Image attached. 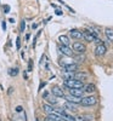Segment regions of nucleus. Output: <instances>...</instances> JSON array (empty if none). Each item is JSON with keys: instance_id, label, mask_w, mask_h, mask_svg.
<instances>
[{"instance_id": "393cba45", "label": "nucleus", "mask_w": 113, "mask_h": 121, "mask_svg": "<svg viewBox=\"0 0 113 121\" xmlns=\"http://www.w3.org/2000/svg\"><path fill=\"white\" fill-rule=\"evenodd\" d=\"M74 121H85V120L83 119V116H81V115H78V116L74 117Z\"/></svg>"}, {"instance_id": "412c9836", "label": "nucleus", "mask_w": 113, "mask_h": 121, "mask_svg": "<svg viewBox=\"0 0 113 121\" xmlns=\"http://www.w3.org/2000/svg\"><path fill=\"white\" fill-rule=\"evenodd\" d=\"M81 116H83V119H84L85 121H92V120H94V116H92V114H83Z\"/></svg>"}, {"instance_id": "6e6552de", "label": "nucleus", "mask_w": 113, "mask_h": 121, "mask_svg": "<svg viewBox=\"0 0 113 121\" xmlns=\"http://www.w3.org/2000/svg\"><path fill=\"white\" fill-rule=\"evenodd\" d=\"M63 70H66V72H78V63H69V64H63Z\"/></svg>"}, {"instance_id": "2f4dec72", "label": "nucleus", "mask_w": 113, "mask_h": 121, "mask_svg": "<svg viewBox=\"0 0 113 121\" xmlns=\"http://www.w3.org/2000/svg\"><path fill=\"white\" fill-rule=\"evenodd\" d=\"M37 27H38V24H37V23H34V24L32 26V28H33V29H37Z\"/></svg>"}, {"instance_id": "4be33fe9", "label": "nucleus", "mask_w": 113, "mask_h": 121, "mask_svg": "<svg viewBox=\"0 0 113 121\" xmlns=\"http://www.w3.org/2000/svg\"><path fill=\"white\" fill-rule=\"evenodd\" d=\"M26 30V22H24V19H22L21 21V24H19V32L23 33Z\"/></svg>"}, {"instance_id": "cd10ccee", "label": "nucleus", "mask_w": 113, "mask_h": 121, "mask_svg": "<svg viewBox=\"0 0 113 121\" xmlns=\"http://www.w3.org/2000/svg\"><path fill=\"white\" fill-rule=\"evenodd\" d=\"M22 110H23L22 107H17V108H16V112H17V113H18V112H22Z\"/></svg>"}, {"instance_id": "b1692460", "label": "nucleus", "mask_w": 113, "mask_h": 121, "mask_svg": "<svg viewBox=\"0 0 113 121\" xmlns=\"http://www.w3.org/2000/svg\"><path fill=\"white\" fill-rule=\"evenodd\" d=\"M16 48L17 50L21 48V38L19 36H17V39H16Z\"/></svg>"}, {"instance_id": "2eb2a0df", "label": "nucleus", "mask_w": 113, "mask_h": 121, "mask_svg": "<svg viewBox=\"0 0 113 121\" xmlns=\"http://www.w3.org/2000/svg\"><path fill=\"white\" fill-rule=\"evenodd\" d=\"M43 109H44V112L46 114H51V113H54V110H55V108L51 105L50 103H44L43 104Z\"/></svg>"}, {"instance_id": "6ab92c4d", "label": "nucleus", "mask_w": 113, "mask_h": 121, "mask_svg": "<svg viewBox=\"0 0 113 121\" xmlns=\"http://www.w3.org/2000/svg\"><path fill=\"white\" fill-rule=\"evenodd\" d=\"M18 74V68H10L9 69V75L10 76H16Z\"/></svg>"}, {"instance_id": "aec40b11", "label": "nucleus", "mask_w": 113, "mask_h": 121, "mask_svg": "<svg viewBox=\"0 0 113 121\" xmlns=\"http://www.w3.org/2000/svg\"><path fill=\"white\" fill-rule=\"evenodd\" d=\"M86 30H88V32H89V33H90L91 35H94L95 38H99V32H97V30H95L94 28H91V27H89V28H88Z\"/></svg>"}, {"instance_id": "c756f323", "label": "nucleus", "mask_w": 113, "mask_h": 121, "mask_svg": "<svg viewBox=\"0 0 113 121\" xmlns=\"http://www.w3.org/2000/svg\"><path fill=\"white\" fill-rule=\"evenodd\" d=\"M29 38H30V34H29V33H27V34H26V40H27V41L29 40Z\"/></svg>"}, {"instance_id": "f704fd0d", "label": "nucleus", "mask_w": 113, "mask_h": 121, "mask_svg": "<svg viewBox=\"0 0 113 121\" xmlns=\"http://www.w3.org/2000/svg\"><path fill=\"white\" fill-rule=\"evenodd\" d=\"M35 121H38V120H35Z\"/></svg>"}, {"instance_id": "5701e85b", "label": "nucleus", "mask_w": 113, "mask_h": 121, "mask_svg": "<svg viewBox=\"0 0 113 121\" xmlns=\"http://www.w3.org/2000/svg\"><path fill=\"white\" fill-rule=\"evenodd\" d=\"M77 60H79V62H83V60L85 59V57L83 56V53H77V56L74 57Z\"/></svg>"}, {"instance_id": "f257e3e1", "label": "nucleus", "mask_w": 113, "mask_h": 121, "mask_svg": "<svg viewBox=\"0 0 113 121\" xmlns=\"http://www.w3.org/2000/svg\"><path fill=\"white\" fill-rule=\"evenodd\" d=\"M63 85H65V87H67V88H83L84 87V84H83V81H79V80H77V79H67V80H65V82H63Z\"/></svg>"}, {"instance_id": "473e14b6", "label": "nucleus", "mask_w": 113, "mask_h": 121, "mask_svg": "<svg viewBox=\"0 0 113 121\" xmlns=\"http://www.w3.org/2000/svg\"><path fill=\"white\" fill-rule=\"evenodd\" d=\"M56 121H67V120H65L63 117H60V119H58V120H56Z\"/></svg>"}, {"instance_id": "f3484780", "label": "nucleus", "mask_w": 113, "mask_h": 121, "mask_svg": "<svg viewBox=\"0 0 113 121\" xmlns=\"http://www.w3.org/2000/svg\"><path fill=\"white\" fill-rule=\"evenodd\" d=\"M105 34H106V38L109 40V41L113 43V29L112 28H106L105 29Z\"/></svg>"}, {"instance_id": "a878e982", "label": "nucleus", "mask_w": 113, "mask_h": 121, "mask_svg": "<svg viewBox=\"0 0 113 121\" xmlns=\"http://www.w3.org/2000/svg\"><path fill=\"white\" fill-rule=\"evenodd\" d=\"M4 12L5 13H9L10 12V6L9 5H4Z\"/></svg>"}, {"instance_id": "1a4fd4ad", "label": "nucleus", "mask_w": 113, "mask_h": 121, "mask_svg": "<svg viewBox=\"0 0 113 121\" xmlns=\"http://www.w3.org/2000/svg\"><path fill=\"white\" fill-rule=\"evenodd\" d=\"M83 92L84 90L83 88H69V93L72 96H75V97H83Z\"/></svg>"}, {"instance_id": "dca6fc26", "label": "nucleus", "mask_w": 113, "mask_h": 121, "mask_svg": "<svg viewBox=\"0 0 113 121\" xmlns=\"http://www.w3.org/2000/svg\"><path fill=\"white\" fill-rule=\"evenodd\" d=\"M65 109H68V110H71V112H77V110H78L77 104L71 103V102H66V104H65Z\"/></svg>"}, {"instance_id": "f8f14e48", "label": "nucleus", "mask_w": 113, "mask_h": 121, "mask_svg": "<svg viewBox=\"0 0 113 121\" xmlns=\"http://www.w3.org/2000/svg\"><path fill=\"white\" fill-rule=\"evenodd\" d=\"M88 78V74L84 73V72H77L74 73V79L79 80V81H83V80H85Z\"/></svg>"}, {"instance_id": "9b49d317", "label": "nucleus", "mask_w": 113, "mask_h": 121, "mask_svg": "<svg viewBox=\"0 0 113 121\" xmlns=\"http://www.w3.org/2000/svg\"><path fill=\"white\" fill-rule=\"evenodd\" d=\"M83 39L86 40L88 43H94L96 38H95L94 35H91V34L88 32V30H85V32H83Z\"/></svg>"}, {"instance_id": "4468645a", "label": "nucleus", "mask_w": 113, "mask_h": 121, "mask_svg": "<svg viewBox=\"0 0 113 121\" xmlns=\"http://www.w3.org/2000/svg\"><path fill=\"white\" fill-rule=\"evenodd\" d=\"M84 91L86 93H92V92H95V91H96V86L94 84H86L84 86Z\"/></svg>"}, {"instance_id": "a211bd4d", "label": "nucleus", "mask_w": 113, "mask_h": 121, "mask_svg": "<svg viewBox=\"0 0 113 121\" xmlns=\"http://www.w3.org/2000/svg\"><path fill=\"white\" fill-rule=\"evenodd\" d=\"M62 75H63L65 80H67V79H73V78H74V73H73V72H66V70H63Z\"/></svg>"}, {"instance_id": "7ed1b4c3", "label": "nucleus", "mask_w": 113, "mask_h": 121, "mask_svg": "<svg viewBox=\"0 0 113 121\" xmlns=\"http://www.w3.org/2000/svg\"><path fill=\"white\" fill-rule=\"evenodd\" d=\"M72 50H73V52H75V53H84L86 51V46H85V44L80 43V41H75L72 45Z\"/></svg>"}, {"instance_id": "7c9ffc66", "label": "nucleus", "mask_w": 113, "mask_h": 121, "mask_svg": "<svg viewBox=\"0 0 113 121\" xmlns=\"http://www.w3.org/2000/svg\"><path fill=\"white\" fill-rule=\"evenodd\" d=\"M1 26H3V29H4V30H6V23H5V22H3V23H1Z\"/></svg>"}, {"instance_id": "72a5a7b5", "label": "nucleus", "mask_w": 113, "mask_h": 121, "mask_svg": "<svg viewBox=\"0 0 113 121\" xmlns=\"http://www.w3.org/2000/svg\"><path fill=\"white\" fill-rule=\"evenodd\" d=\"M23 76H24V79H27V78H28V76H27V73H26V72L23 73Z\"/></svg>"}, {"instance_id": "f03ea898", "label": "nucleus", "mask_w": 113, "mask_h": 121, "mask_svg": "<svg viewBox=\"0 0 113 121\" xmlns=\"http://www.w3.org/2000/svg\"><path fill=\"white\" fill-rule=\"evenodd\" d=\"M97 103V98L95 96H86V97H81L80 99V104L83 107H94Z\"/></svg>"}, {"instance_id": "20e7f679", "label": "nucleus", "mask_w": 113, "mask_h": 121, "mask_svg": "<svg viewBox=\"0 0 113 121\" xmlns=\"http://www.w3.org/2000/svg\"><path fill=\"white\" fill-rule=\"evenodd\" d=\"M107 52V47L106 45L102 43V44H97V46L95 47V56L97 57H102V56H105Z\"/></svg>"}, {"instance_id": "423d86ee", "label": "nucleus", "mask_w": 113, "mask_h": 121, "mask_svg": "<svg viewBox=\"0 0 113 121\" xmlns=\"http://www.w3.org/2000/svg\"><path fill=\"white\" fill-rule=\"evenodd\" d=\"M51 92H52V96H55L56 98H65V92L60 86H54L51 88Z\"/></svg>"}, {"instance_id": "ddd939ff", "label": "nucleus", "mask_w": 113, "mask_h": 121, "mask_svg": "<svg viewBox=\"0 0 113 121\" xmlns=\"http://www.w3.org/2000/svg\"><path fill=\"white\" fill-rule=\"evenodd\" d=\"M58 41H60V44H62V45L69 46V36H67V35H60L58 36Z\"/></svg>"}, {"instance_id": "9d476101", "label": "nucleus", "mask_w": 113, "mask_h": 121, "mask_svg": "<svg viewBox=\"0 0 113 121\" xmlns=\"http://www.w3.org/2000/svg\"><path fill=\"white\" fill-rule=\"evenodd\" d=\"M67 102H71V103H74V104H80V97H75V96H65Z\"/></svg>"}, {"instance_id": "0eeeda50", "label": "nucleus", "mask_w": 113, "mask_h": 121, "mask_svg": "<svg viewBox=\"0 0 113 121\" xmlns=\"http://www.w3.org/2000/svg\"><path fill=\"white\" fill-rule=\"evenodd\" d=\"M69 38L75 39V40H80V39H83V32H80L78 29H71L69 30Z\"/></svg>"}, {"instance_id": "bb28decb", "label": "nucleus", "mask_w": 113, "mask_h": 121, "mask_svg": "<svg viewBox=\"0 0 113 121\" xmlns=\"http://www.w3.org/2000/svg\"><path fill=\"white\" fill-rule=\"evenodd\" d=\"M32 69H33V60L29 59V70H32Z\"/></svg>"}, {"instance_id": "39448f33", "label": "nucleus", "mask_w": 113, "mask_h": 121, "mask_svg": "<svg viewBox=\"0 0 113 121\" xmlns=\"http://www.w3.org/2000/svg\"><path fill=\"white\" fill-rule=\"evenodd\" d=\"M58 51L62 55L67 56V57H72V56H73V50H72L69 46H66V45H62V44L58 45Z\"/></svg>"}, {"instance_id": "c85d7f7f", "label": "nucleus", "mask_w": 113, "mask_h": 121, "mask_svg": "<svg viewBox=\"0 0 113 121\" xmlns=\"http://www.w3.org/2000/svg\"><path fill=\"white\" fill-rule=\"evenodd\" d=\"M56 15L61 16V15H62V11H61V10H56Z\"/></svg>"}]
</instances>
